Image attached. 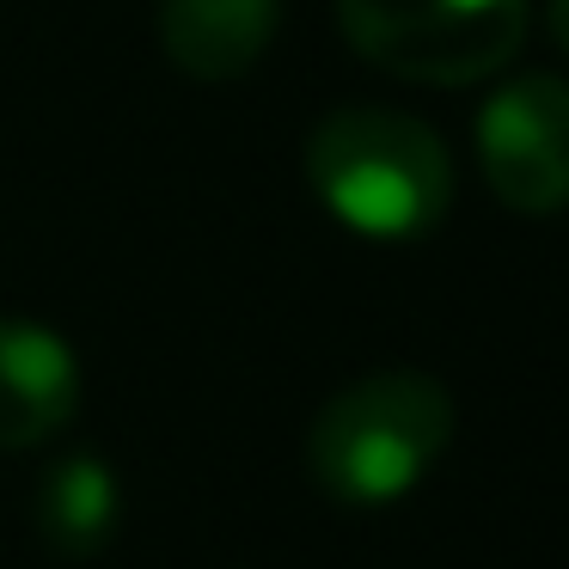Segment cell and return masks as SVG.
Masks as SVG:
<instances>
[{
	"mask_svg": "<svg viewBox=\"0 0 569 569\" xmlns=\"http://www.w3.org/2000/svg\"><path fill=\"white\" fill-rule=\"evenodd\" d=\"M160 50L190 80H239L270 56L282 0H160Z\"/></svg>",
	"mask_w": 569,
	"mask_h": 569,
	"instance_id": "8992f818",
	"label": "cell"
},
{
	"mask_svg": "<svg viewBox=\"0 0 569 569\" xmlns=\"http://www.w3.org/2000/svg\"><path fill=\"white\" fill-rule=\"evenodd\" d=\"M80 410V361L68 337L31 319H0V453L62 435Z\"/></svg>",
	"mask_w": 569,
	"mask_h": 569,
	"instance_id": "5b68a950",
	"label": "cell"
},
{
	"mask_svg": "<svg viewBox=\"0 0 569 569\" xmlns=\"http://www.w3.org/2000/svg\"><path fill=\"white\" fill-rule=\"evenodd\" d=\"M349 50L392 80L471 87L527 38V0H337Z\"/></svg>",
	"mask_w": 569,
	"mask_h": 569,
	"instance_id": "3957f363",
	"label": "cell"
},
{
	"mask_svg": "<svg viewBox=\"0 0 569 569\" xmlns=\"http://www.w3.org/2000/svg\"><path fill=\"white\" fill-rule=\"evenodd\" d=\"M478 160L508 209H569V80H508L478 111Z\"/></svg>",
	"mask_w": 569,
	"mask_h": 569,
	"instance_id": "277c9868",
	"label": "cell"
},
{
	"mask_svg": "<svg viewBox=\"0 0 569 569\" xmlns=\"http://www.w3.org/2000/svg\"><path fill=\"white\" fill-rule=\"evenodd\" d=\"M38 532L62 557H92L117 532V471L92 453H68L43 471L38 490Z\"/></svg>",
	"mask_w": 569,
	"mask_h": 569,
	"instance_id": "52a82bcc",
	"label": "cell"
},
{
	"mask_svg": "<svg viewBox=\"0 0 569 569\" xmlns=\"http://www.w3.org/2000/svg\"><path fill=\"white\" fill-rule=\"evenodd\" d=\"M307 184L349 233L422 239L453 209V160L422 117L343 104L307 136Z\"/></svg>",
	"mask_w": 569,
	"mask_h": 569,
	"instance_id": "7a4b0ae2",
	"label": "cell"
},
{
	"mask_svg": "<svg viewBox=\"0 0 569 569\" xmlns=\"http://www.w3.org/2000/svg\"><path fill=\"white\" fill-rule=\"evenodd\" d=\"M459 429L453 392L435 373L386 368L349 380L307 422V471L331 502L386 508L422 490Z\"/></svg>",
	"mask_w": 569,
	"mask_h": 569,
	"instance_id": "6da1fadb",
	"label": "cell"
},
{
	"mask_svg": "<svg viewBox=\"0 0 569 569\" xmlns=\"http://www.w3.org/2000/svg\"><path fill=\"white\" fill-rule=\"evenodd\" d=\"M551 38H557V50L569 56V0H551Z\"/></svg>",
	"mask_w": 569,
	"mask_h": 569,
	"instance_id": "ba28073f",
	"label": "cell"
}]
</instances>
